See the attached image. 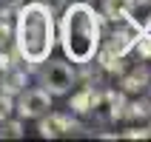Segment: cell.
<instances>
[{
  "label": "cell",
  "mask_w": 151,
  "mask_h": 142,
  "mask_svg": "<svg viewBox=\"0 0 151 142\" xmlns=\"http://www.w3.org/2000/svg\"><path fill=\"white\" fill-rule=\"evenodd\" d=\"M57 43V26H54V14L46 3H26L17 9L14 20V46L17 57L23 60L29 68H37L40 63L51 57Z\"/></svg>",
  "instance_id": "6da1fadb"
},
{
  "label": "cell",
  "mask_w": 151,
  "mask_h": 142,
  "mask_svg": "<svg viewBox=\"0 0 151 142\" xmlns=\"http://www.w3.org/2000/svg\"><path fill=\"white\" fill-rule=\"evenodd\" d=\"M100 37H103V17L94 11L91 3L66 6L57 26V40L63 46L66 60H71L74 66H88L100 51Z\"/></svg>",
  "instance_id": "7a4b0ae2"
},
{
  "label": "cell",
  "mask_w": 151,
  "mask_h": 142,
  "mask_svg": "<svg viewBox=\"0 0 151 142\" xmlns=\"http://www.w3.org/2000/svg\"><path fill=\"white\" fill-rule=\"evenodd\" d=\"M40 88L51 94V97H63V94L71 91V85L77 83L74 68L68 66L66 60H46L40 63Z\"/></svg>",
  "instance_id": "3957f363"
},
{
  "label": "cell",
  "mask_w": 151,
  "mask_h": 142,
  "mask_svg": "<svg viewBox=\"0 0 151 142\" xmlns=\"http://www.w3.org/2000/svg\"><path fill=\"white\" fill-rule=\"evenodd\" d=\"M49 108H51V94L46 88H29L14 102V111L20 114V119H37L43 114H49Z\"/></svg>",
  "instance_id": "277c9868"
},
{
  "label": "cell",
  "mask_w": 151,
  "mask_h": 142,
  "mask_svg": "<svg viewBox=\"0 0 151 142\" xmlns=\"http://www.w3.org/2000/svg\"><path fill=\"white\" fill-rule=\"evenodd\" d=\"M40 119V125H37V131H40V136H46V139H54V136H63V134H68L71 128H74V119L71 117H66V114H43V117H37Z\"/></svg>",
  "instance_id": "5b68a950"
},
{
  "label": "cell",
  "mask_w": 151,
  "mask_h": 142,
  "mask_svg": "<svg viewBox=\"0 0 151 142\" xmlns=\"http://www.w3.org/2000/svg\"><path fill=\"white\" fill-rule=\"evenodd\" d=\"M134 14V0H103V17L114 23H128Z\"/></svg>",
  "instance_id": "8992f818"
},
{
  "label": "cell",
  "mask_w": 151,
  "mask_h": 142,
  "mask_svg": "<svg viewBox=\"0 0 151 142\" xmlns=\"http://www.w3.org/2000/svg\"><path fill=\"white\" fill-rule=\"evenodd\" d=\"M26 85V71H20L17 66H6L3 74H0V91L3 94H12L14 97L17 91H23Z\"/></svg>",
  "instance_id": "52a82bcc"
},
{
  "label": "cell",
  "mask_w": 151,
  "mask_h": 142,
  "mask_svg": "<svg viewBox=\"0 0 151 142\" xmlns=\"http://www.w3.org/2000/svg\"><path fill=\"white\" fill-rule=\"evenodd\" d=\"M100 97L103 94H97L91 85H86L83 91H77L74 97H71V111H74V114H88V111H94L100 105Z\"/></svg>",
  "instance_id": "ba28073f"
},
{
  "label": "cell",
  "mask_w": 151,
  "mask_h": 142,
  "mask_svg": "<svg viewBox=\"0 0 151 142\" xmlns=\"http://www.w3.org/2000/svg\"><path fill=\"white\" fill-rule=\"evenodd\" d=\"M103 102L109 105V119L123 117V108H126V94H120V91H106V94H103Z\"/></svg>",
  "instance_id": "9c48e42d"
},
{
  "label": "cell",
  "mask_w": 151,
  "mask_h": 142,
  "mask_svg": "<svg viewBox=\"0 0 151 142\" xmlns=\"http://www.w3.org/2000/svg\"><path fill=\"white\" fill-rule=\"evenodd\" d=\"M97 57H100V66L106 68V71H111V74H123V57H120L117 51L103 49V51H97Z\"/></svg>",
  "instance_id": "30bf717a"
},
{
  "label": "cell",
  "mask_w": 151,
  "mask_h": 142,
  "mask_svg": "<svg viewBox=\"0 0 151 142\" xmlns=\"http://www.w3.org/2000/svg\"><path fill=\"white\" fill-rule=\"evenodd\" d=\"M145 85H148V71H145V68H137V71L126 74V80H123V88H126V91H140Z\"/></svg>",
  "instance_id": "8fae6325"
},
{
  "label": "cell",
  "mask_w": 151,
  "mask_h": 142,
  "mask_svg": "<svg viewBox=\"0 0 151 142\" xmlns=\"http://www.w3.org/2000/svg\"><path fill=\"white\" fill-rule=\"evenodd\" d=\"M23 136V122L20 119H3L0 122V139H20Z\"/></svg>",
  "instance_id": "7c38bea8"
},
{
  "label": "cell",
  "mask_w": 151,
  "mask_h": 142,
  "mask_svg": "<svg viewBox=\"0 0 151 142\" xmlns=\"http://www.w3.org/2000/svg\"><path fill=\"white\" fill-rule=\"evenodd\" d=\"M126 117H134V119H145L151 117V100H137L128 105V111H123Z\"/></svg>",
  "instance_id": "4fadbf2b"
},
{
  "label": "cell",
  "mask_w": 151,
  "mask_h": 142,
  "mask_svg": "<svg viewBox=\"0 0 151 142\" xmlns=\"http://www.w3.org/2000/svg\"><path fill=\"white\" fill-rule=\"evenodd\" d=\"M12 111H14V100H12V94H3L0 91V122L6 117H12Z\"/></svg>",
  "instance_id": "5bb4252c"
},
{
  "label": "cell",
  "mask_w": 151,
  "mask_h": 142,
  "mask_svg": "<svg viewBox=\"0 0 151 142\" xmlns=\"http://www.w3.org/2000/svg\"><path fill=\"white\" fill-rule=\"evenodd\" d=\"M123 136H126V139H145V136H148V128H128Z\"/></svg>",
  "instance_id": "9a60e30c"
},
{
  "label": "cell",
  "mask_w": 151,
  "mask_h": 142,
  "mask_svg": "<svg viewBox=\"0 0 151 142\" xmlns=\"http://www.w3.org/2000/svg\"><path fill=\"white\" fill-rule=\"evenodd\" d=\"M151 0H134V6H148Z\"/></svg>",
  "instance_id": "2e32d148"
},
{
  "label": "cell",
  "mask_w": 151,
  "mask_h": 142,
  "mask_svg": "<svg viewBox=\"0 0 151 142\" xmlns=\"http://www.w3.org/2000/svg\"><path fill=\"white\" fill-rule=\"evenodd\" d=\"M148 136H151V125H148Z\"/></svg>",
  "instance_id": "e0dca14e"
}]
</instances>
